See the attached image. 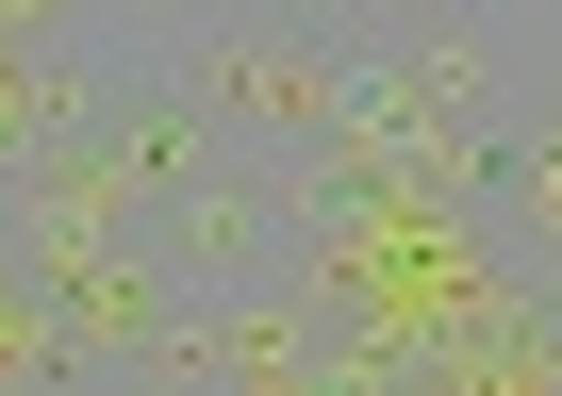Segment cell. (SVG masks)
I'll return each mask as SVG.
<instances>
[{
	"mask_svg": "<svg viewBox=\"0 0 562 396\" xmlns=\"http://www.w3.org/2000/svg\"><path fill=\"white\" fill-rule=\"evenodd\" d=\"M133 248L166 264V297H265V281H299V248H315V199H299V166L232 149L215 182L149 199V231H133Z\"/></svg>",
	"mask_w": 562,
	"mask_h": 396,
	"instance_id": "1",
	"label": "cell"
},
{
	"mask_svg": "<svg viewBox=\"0 0 562 396\" xmlns=\"http://www.w3.org/2000/svg\"><path fill=\"white\" fill-rule=\"evenodd\" d=\"M83 396H215L199 363H116V380H83Z\"/></svg>",
	"mask_w": 562,
	"mask_h": 396,
	"instance_id": "2",
	"label": "cell"
}]
</instances>
